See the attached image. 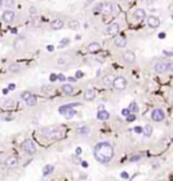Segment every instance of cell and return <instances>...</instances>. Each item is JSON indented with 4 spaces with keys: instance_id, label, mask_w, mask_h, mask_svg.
<instances>
[{
    "instance_id": "4fadbf2b",
    "label": "cell",
    "mask_w": 173,
    "mask_h": 181,
    "mask_svg": "<svg viewBox=\"0 0 173 181\" xmlns=\"http://www.w3.org/2000/svg\"><path fill=\"white\" fill-rule=\"evenodd\" d=\"M132 16H134V19H137V20H143V19L146 18V12L143 8H137V10L134 11V14H132Z\"/></svg>"
},
{
    "instance_id": "8d00e7d4",
    "label": "cell",
    "mask_w": 173,
    "mask_h": 181,
    "mask_svg": "<svg viewBox=\"0 0 173 181\" xmlns=\"http://www.w3.org/2000/svg\"><path fill=\"white\" fill-rule=\"evenodd\" d=\"M134 131H135V132H138V134H141V132H142V127H139V126H138V127H135V128H134Z\"/></svg>"
},
{
    "instance_id": "8fae6325",
    "label": "cell",
    "mask_w": 173,
    "mask_h": 181,
    "mask_svg": "<svg viewBox=\"0 0 173 181\" xmlns=\"http://www.w3.org/2000/svg\"><path fill=\"white\" fill-rule=\"evenodd\" d=\"M119 31H120V26H119V23H111L110 26L107 27V34L108 35H116V34H119Z\"/></svg>"
},
{
    "instance_id": "277c9868",
    "label": "cell",
    "mask_w": 173,
    "mask_h": 181,
    "mask_svg": "<svg viewBox=\"0 0 173 181\" xmlns=\"http://www.w3.org/2000/svg\"><path fill=\"white\" fill-rule=\"evenodd\" d=\"M22 150H23L24 153L32 155V154L37 153V146H35V143L32 142V140L27 139V140H24V142L22 143Z\"/></svg>"
},
{
    "instance_id": "9c48e42d",
    "label": "cell",
    "mask_w": 173,
    "mask_h": 181,
    "mask_svg": "<svg viewBox=\"0 0 173 181\" xmlns=\"http://www.w3.org/2000/svg\"><path fill=\"white\" fill-rule=\"evenodd\" d=\"M2 19L5 22V23H12L14 19H15V12H14V11H11V10L4 11V12H3V15H2Z\"/></svg>"
},
{
    "instance_id": "e0dca14e",
    "label": "cell",
    "mask_w": 173,
    "mask_h": 181,
    "mask_svg": "<svg viewBox=\"0 0 173 181\" xmlns=\"http://www.w3.org/2000/svg\"><path fill=\"white\" fill-rule=\"evenodd\" d=\"M50 27L53 30H61L62 27H64V20H62V19H54L50 23Z\"/></svg>"
},
{
    "instance_id": "f1b7e54d",
    "label": "cell",
    "mask_w": 173,
    "mask_h": 181,
    "mask_svg": "<svg viewBox=\"0 0 173 181\" xmlns=\"http://www.w3.org/2000/svg\"><path fill=\"white\" fill-rule=\"evenodd\" d=\"M31 92H30V91H24V92H22V95H20V97H22V100H24V101H26V100L27 99H29V97L30 96H31Z\"/></svg>"
},
{
    "instance_id": "ac0fdd59",
    "label": "cell",
    "mask_w": 173,
    "mask_h": 181,
    "mask_svg": "<svg viewBox=\"0 0 173 181\" xmlns=\"http://www.w3.org/2000/svg\"><path fill=\"white\" fill-rule=\"evenodd\" d=\"M123 59L127 64H132V62L135 61V54L132 53V51H126V53L123 54Z\"/></svg>"
},
{
    "instance_id": "4dcf8cb0",
    "label": "cell",
    "mask_w": 173,
    "mask_h": 181,
    "mask_svg": "<svg viewBox=\"0 0 173 181\" xmlns=\"http://www.w3.org/2000/svg\"><path fill=\"white\" fill-rule=\"evenodd\" d=\"M126 120L129 122V123H130V122H134V120H135V113L130 112L129 115H126Z\"/></svg>"
},
{
    "instance_id": "ab89813d",
    "label": "cell",
    "mask_w": 173,
    "mask_h": 181,
    "mask_svg": "<svg viewBox=\"0 0 173 181\" xmlns=\"http://www.w3.org/2000/svg\"><path fill=\"white\" fill-rule=\"evenodd\" d=\"M5 4H7V5H12L14 4V0H5Z\"/></svg>"
},
{
    "instance_id": "4316f807",
    "label": "cell",
    "mask_w": 173,
    "mask_h": 181,
    "mask_svg": "<svg viewBox=\"0 0 173 181\" xmlns=\"http://www.w3.org/2000/svg\"><path fill=\"white\" fill-rule=\"evenodd\" d=\"M112 81H114V77H112V76H105V77L103 78V84H104L105 86L112 85Z\"/></svg>"
},
{
    "instance_id": "6da1fadb",
    "label": "cell",
    "mask_w": 173,
    "mask_h": 181,
    "mask_svg": "<svg viewBox=\"0 0 173 181\" xmlns=\"http://www.w3.org/2000/svg\"><path fill=\"white\" fill-rule=\"evenodd\" d=\"M93 157L100 164H108L114 158V147L108 142H100L95 146Z\"/></svg>"
},
{
    "instance_id": "c3c4849f",
    "label": "cell",
    "mask_w": 173,
    "mask_h": 181,
    "mask_svg": "<svg viewBox=\"0 0 173 181\" xmlns=\"http://www.w3.org/2000/svg\"><path fill=\"white\" fill-rule=\"evenodd\" d=\"M3 2H4V0H0V7H2V5L4 4V3H3Z\"/></svg>"
},
{
    "instance_id": "484cf974",
    "label": "cell",
    "mask_w": 173,
    "mask_h": 181,
    "mask_svg": "<svg viewBox=\"0 0 173 181\" xmlns=\"http://www.w3.org/2000/svg\"><path fill=\"white\" fill-rule=\"evenodd\" d=\"M129 111L132 113H137L138 111H139V107H138V104L135 101H132V103H130V105H129Z\"/></svg>"
},
{
    "instance_id": "ffe728a7",
    "label": "cell",
    "mask_w": 173,
    "mask_h": 181,
    "mask_svg": "<svg viewBox=\"0 0 173 181\" xmlns=\"http://www.w3.org/2000/svg\"><path fill=\"white\" fill-rule=\"evenodd\" d=\"M53 172H54V165H51V164L45 165V166H43V169H42L43 177H46V176H50Z\"/></svg>"
},
{
    "instance_id": "9a60e30c",
    "label": "cell",
    "mask_w": 173,
    "mask_h": 181,
    "mask_svg": "<svg viewBox=\"0 0 173 181\" xmlns=\"http://www.w3.org/2000/svg\"><path fill=\"white\" fill-rule=\"evenodd\" d=\"M24 43H26V39H24V38H18V39L14 42V49H15L16 51H20L24 47Z\"/></svg>"
},
{
    "instance_id": "3957f363",
    "label": "cell",
    "mask_w": 173,
    "mask_h": 181,
    "mask_svg": "<svg viewBox=\"0 0 173 181\" xmlns=\"http://www.w3.org/2000/svg\"><path fill=\"white\" fill-rule=\"evenodd\" d=\"M172 69H173V64H172V62L158 61L156 65H154V70H156L157 73H159V74H162V73H165V72H170Z\"/></svg>"
},
{
    "instance_id": "83f0119b",
    "label": "cell",
    "mask_w": 173,
    "mask_h": 181,
    "mask_svg": "<svg viewBox=\"0 0 173 181\" xmlns=\"http://www.w3.org/2000/svg\"><path fill=\"white\" fill-rule=\"evenodd\" d=\"M78 26H80L78 20H70V22H69V29L74 30V29H78Z\"/></svg>"
},
{
    "instance_id": "d6a6232c",
    "label": "cell",
    "mask_w": 173,
    "mask_h": 181,
    "mask_svg": "<svg viewBox=\"0 0 173 181\" xmlns=\"http://www.w3.org/2000/svg\"><path fill=\"white\" fill-rule=\"evenodd\" d=\"M162 53H164L166 57H172L173 56V51H170V50H164Z\"/></svg>"
},
{
    "instance_id": "cb8c5ba5",
    "label": "cell",
    "mask_w": 173,
    "mask_h": 181,
    "mask_svg": "<svg viewBox=\"0 0 173 181\" xmlns=\"http://www.w3.org/2000/svg\"><path fill=\"white\" fill-rule=\"evenodd\" d=\"M142 132H143V135H145V137H150L151 132H153V128H151L150 124H146L145 127H142Z\"/></svg>"
},
{
    "instance_id": "836d02e7",
    "label": "cell",
    "mask_w": 173,
    "mask_h": 181,
    "mask_svg": "<svg viewBox=\"0 0 173 181\" xmlns=\"http://www.w3.org/2000/svg\"><path fill=\"white\" fill-rule=\"evenodd\" d=\"M57 80H59V81H65V80H66V77H65L64 74H57Z\"/></svg>"
},
{
    "instance_id": "b9f144b4",
    "label": "cell",
    "mask_w": 173,
    "mask_h": 181,
    "mask_svg": "<svg viewBox=\"0 0 173 181\" xmlns=\"http://www.w3.org/2000/svg\"><path fill=\"white\" fill-rule=\"evenodd\" d=\"M34 26H39V19H34Z\"/></svg>"
},
{
    "instance_id": "7c38bea8",
    "label": "cell",
    "mask_w": 173,
    "mask_h": 181,
    "mask_svg": "<svg viewBox=\"0 0 173 181\" xmlns=\"http://www.w3.org/2000/svg\"><path fill=\"white\" fill-rule=\"evenodd\" d=\"M19 164V159L16 158L15 155H11L8 157L7 159H5V165H7V167H10V169H14V167H16Z\"/></svg>"
},
{
    "instance_id": "52a82bcc",
    "label": "cell",
    "mask_w": 173,
    "mask_h": 181,
    "mask_svg": "<svg viewBox=\"0 0 173 181\" xmlns=\"http://www.w3.org/2000/svg\"><path fill=\"white\" fill-rule=\"evenodd\" d=\"M146 19V24H147L149 27H151V29H157V27H159V23H161V20H159V18H157V16L154 15H150L147 16Z\"/></svg>"
},
{
    "instance_id": "7dc6e473",
    "label": "cell",
    "mask_w": 173,
    "mask_h": 181,
    "mask_svg": "<svg viewBox=\"0 0 173 181\" xmlns=\"http://www.w3.org/2000/svg\"><path fill=\"white\" fill-rule=\"evenodd\" d=\"M69 81H76V77H69Z\"/></svg>"
},
{
    "instance_id": "bcb514c9",
    "label": "cell",
    "mask_w": 173,
    "mask_h": 181,
    "mask_svg": "<svg viewBox=\"0 0 173 181\" xmlns=\"http://www.w3.org/2000/svg\"><path fill=\"white\" fill-rule=\"evenodd\" d=\"M4 119H5V120H11V119H12V116H5Z\"/></svg>"
},
{
    "instance_id": "2e32d148",
    "label": "cell",
    "mask_w": 173,
    "mask_h": 181,
    "mask_svg": "<svg viewBox=\"0 0 173 181\" xmlns=\"http://www.w3.org/2000/svg\"><path fill=\"white\" fill-rule=\"evenodd\" d=\"M86 49H88L89 53H97V51L102 50V46H100L99 42H92V43H89Z\"/></svg>"
},
{
    "instance_id": "74e56055",
    "label": "cell",
    "mask_w": 173,
    "mask_h": 181,
    "mask_svg": "<svg viewBox=\"0 0 173 181\" xmlns=\"http://www.w3.org/2000/svg\"><path fill=\"white\" fill-rule=\"evenodd\" d=\"M50 81H57V74H50Z\"/></svg>"
},
{
    "instance_id": "d590c367",
    "label": "cell",
    "mask_w": 173,
    "mask_h": 181,
    "mask_svg": "<svg viewBox=\"0 0 173 181\" xmlns=\"http://www.w3.org/2000/svg\"><path fill=\"white\" fill-rule=\"evenodd\" d=\"M30 14H31V15H35V14H37V8L31 7V8H30Z\"/></svg>"
},
{
    "instance_id": "f35d334b",
    "label": "cell",
    "mask_w": 173,
    "mask_h": 181,
    "mask_svg": "<svg viewBox=\"0 0 173 181\" xmlns=\"http://www.w3.org/2000/svg\"><path fill=\"white\" fill-rule=\"evenodd\" d=\"M80 77H83V72H80V70H78V72L76 73V78H80Z\"/></svg>"
},
{
    "instance_id": "f546056e",
    "label": "cell",
    "mask_w": 173,
    "mask_h": 181,
    "mask_svg": "<svg viewBox=\"0 0 173 181\" xmlns=\"http://www.w3.org/2000/svg\"><path fill=\"white\" fill-rule=\"evenodd\" d=\"M8 69H10V72H12V73H16V72H19V70H20V66H19V65H11L10 68H8Z\"/></svg>"
},
{
    "instance_id": "7bdbcfd3",
    "label": "cell",
    "mask_w": 173,
    "mask_h": 181,
    "mask_svg": "<svg viewBox=\"0 0 173 181\" xmlns=\"http://www.w3.org/2000/svg\"><path fill=\"white\" fill-rule=\"evenodd\" d=\"M15 88V84H10V85H8V89H14Z\"/></svg>"
},
{
    "instance_id": "7a4b0ae2",
    "label": "cell",
    "mask_w": 173,
    "mask_h": 181,
    "mask_svg": "<svg viewBox=\"0 0 173 181\" xmlns=\"http://www.w3.org/2000/svg\"><path fill=\"white\" fill-rule=\"evenodd\" d=\"M42 135L47 139H61L64 138V131L58 127H46L42 130Z\"/></svg>"
},
{
    "instance_id": "30bf717a",
    "label": "cell",
    "mask_w": 173,
    "mask_h": 181,
    "mask_svg": "<svg viewBox=\"0 0 173 181\" xmlns=\"http://www.w3.org/2000/svg\"><path fill=\"white\" fill-rule=\"evenodd\" d=\"M112 4L111 3H102L100 4V14H103V15H110L111 12H112Z\"/></svg>"
},
{
    "instance_id": "1f68e13d",
    "label": "cell",
    "mask_w": 173,
    "mask_h": 181,
    "mask_svg": "<svg viewBox=\"0 0 173 181\" xmlns=\"http://www.w3.org/2000/svg\"><path fill=\"white\" fill-rule=\"evenodd\" d=\"M69 42H70L69 38H64V39L61 41V43H59V46H61V47H64V46H68V45H69Z\"/></svg>"
},
{
    "instance_id": "d6986e66",
    "label": "cell",
    "mask_w": 173,
    "mask_h": 181,
    "mask_svg": "<svg viewBox=\"0 0 173 181\" xmlns=\"http://www.w3.org/2000/svg\"><path fill=\"white\" fill-rule=\"evenodd\" d=\"M96 118L99 119V120H108V119H110V113L105 110H100L99 112L96 113Z\"/></svg>"
},
{
    "instance_id": "ba28073f",
    "label": "cell",
    "mask_w": 173,
    "mask_h": 181,
    "mask_svg": "<svg viewBox=\"0 0 173 181\" xmlns=\"http://www.w3.org/2000/svg\"><path fill=\"white\" fill-rule=\"evenodd\" d=\"M151 119L154 122H162L165 119V113L161 108H156V110L151 111Z\"/></svg>"
},
{
    "instance_id": "f6af8a7d",
    "label": "cell",
    "mask_w": 173,
    "mask_h": 181,
    "mask_svg": "<svg viewBox=\"0 0 173 181\" xmlns=\"http://www.w3.org/2000/svg\"><path fill=\"white\" fill-rule=\"evenodd\" d=\"M47 50H49V51H53L54 47H53V46H47Z\"/></svg>"
},
{
    "instance_id": "8992f818",
    "label": "cell",
    "mask_w": 173,
    "mask_h": 181,
    "mask_svg": "<svg viewBox=\"0 0 173 181\" xmlns=\"http://www.w3.org/2000/svg\"><path fill=\"white\" fill-rule=\"evenodd\" d=\"M112 86L116 89V91H124L127 86V80L124 77H122V76L115 77L112 81Z\"/></svg>"
},
{
    "instance_id": "44dd1931",
    "label": "cell",
    "mask_w": 173,
    "mask_h": 181,
    "mask_svg": "<svg viewBox=\"0 0 173 181\" xmlns=\"http://www.w3.org/2000/svg\"><path fill=\"white\" fill-rule=\"evenodd\" d=\"M62 92L65 95H73L74 93V88H73L72 84H64L62 85Z\"/></svg>"
},
{
    "instance_id": "ee69618b",
    "label": "cell",
    "mask_w": 173,
    "mask_h": 181,
    "mask_svg": "<svg viewBox=\"0 0 173 181\" xmlns=\"http://www.w3.org/2000/svg\"><path fill=\"white\" fill-rule=\"evenodd\" d=\"M76 154H77V155H78V154H81V149H80V147H77V150H76Z\"/></svg>"
},
{
    "instance_id": "e575fe53",
    "label": "cell",
    "mask_w": 173,
    "mask_h": 181,
    "mask_svg": "<svg viewBox=\"0 0 173 181\" xmlns=\"http://www.w3.org/2000/svg\"><path fill=\"white\" fill-rule=\"evenodd\" d=\"M120 176H122V178H124V180L130 177V176H129V173H127V172H122V173H120Z\"/></svg>"
},
{
    "instance_id": "60d3db41",
    "label": "cell",
    "mask_w": 173,
    "mask_h": 181,
    "mask_svg": "<svg viewBox=\"0 0 173 181\" xmlns=\"http://www.w3.org/2000/svg\"><path fill=\"white\" fill-rule=\"evenodd\" d=\"M122 113L126 116V115H129V113H130V111H129V110H123V111H122Z\"/></svg>"
},
{
    "instance_id": "7402d4cb",
    "label": "cell",
    "mask_w": 173,
    "mask_h": 181,
    "mask_svg": "<svg viewBox=\"0 0 173 181\" xmlns=\"http://www.w3.org/2000/svg\"><path fill=\"white\" fill-rule=\"evenodd\" d=\"M84 97L86 100H95L96 99V91L95 89H86L85 93H84Z\"/></svg>"
},
{
    "instance_id": "5bb4252c",
    "label": "cell",
    "mask_w": 173,
    "mask_h": 181,
    "mask_svg": "<svg viewBox=\"0 0 173 181\" xmlns=\"http://www.w3.org/2000/svg\"><path fill=\"white\" fill-rule=\"evenodd\" d=\"M114 43H115L116 47H124V46L127 45V39L124 37H122V35H118V37H115V39H114Z\"/></svg>"
},
{
    "instance_id": "d4e9b609",
    "label": "cell",
    "mask_w": 173,
    "mask_h": 181,
    "mask_svg": "<svg viewBox=\"0 0 173 181\" xmlns=\"http://www.w3.org/2000/svg\"><path fill=\"white\" fill-rule=\"evenodd\" d=\"M26 104L29 105V107H34V105L37 104V97H35L34 95H31V96L26 100Z\"/></svg>"
},
{
    "instance_id": "5b68a950",
    "label": "cell",
    "mask_w": 173,
    "mask_h": 181,
    "mask_svg": "<svg viewBox=\"0 0 173 181\" xmlns=\"http://www.w3.org/2000/svg\"><path fill=\"white\" fill-rule=\"evenodd\" d=\"M58 112L61 115H64L66 119H70L76 115V110H73V107H70V104H66V105H61L58 108Z\"/></svg>"
},
{
    "instance_id": "603a6c76",
    "label": "cell",
    "mask_w": 173,
    "mask_h": 181,
    "mask_svg": "<svg viewBox=\"0 0 173 181\" xmlns=\"http://www.w3.org/2000/svg\"><path fill=\"white\" fill-rule=\"evenodd\" d=\"M76 132L80 134V135H88L89 134V127H86V126L77 127V128H76Z\"/></svg>"
}]
</instances>
